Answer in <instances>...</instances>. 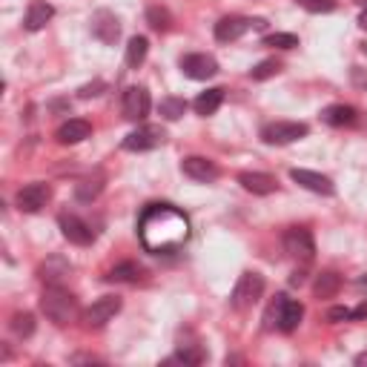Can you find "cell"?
I'll return each instance as SVG.
<instances>
[{
  "mask_svg": "<svg viewBox=\"0 0 367 367\" xmlns=\"http://www.w3.org/2000/svg\"><path fill=\"white\" fill-rule=\"evenodd\" d=\"M147 52H149V41H147V37H141V35H135L132 41L126 44V66L138 69L147 61Z\"/></svg>",
  "mask_w": 367,
  "mask_h": 367,
  "instance_id": "cell-24",
  "label": "cell"
},
{
  "mask_svg": "<svg viewBox=\"0 0 367 367\" xmlns=\"http://www.w3.org/2000/svg\"><path fill=\"white\" fill-rule=\"evenodd\" d=\"M299 3L307 12H333L336 9V0H299Z\"/></svg>",
  "mask_w": 367,
  "mask_h": 367,
  "instance_id": "cell-34",
  "label": "cell"
},
{
  "mask_svg": "<svg viewBox=\"0 0 367 367\" xmlns=\"http://www.w3.org/2000/svg\"><path fill=\"white\" fill-rule=\"evenodd\" d=\"M284 250H287L290 258H296V261H301V264L313 261V256H316V241H313V236H310V229H304V227H290L287 233H284Z\"/></svg>",
  "mask_w": 367,
  "mask_h": 367,
  "instance_id": "cell-4",
  "label": "cell"
},
{
  "mask_svg": "<svg viewBox=\"0 0 367 367\" xmlns=\"http://www.w3.org/2000/svg\"><path fill=\"white\" fill-rule=\"evenodd\" d=\"M310 132L307 124H299V121H276V124H267L261 129V138L264 144H276V147H284V144H293L299 138Z\"/></svg>",
  "mask_w": 367,
  "mask_h": 367,
  "instance_id": "cell-5",
  "label": "cell"
},
{
  "mask_svg": "<svg viewBox=\"0 0 367 367\" xmlns=\"http://www.w3.org/2000/svg\"><path fill=\"white\" fill-rule=\"evenodd\" d=\"M204 359H207V353L198 350V347H181L176 356L167 359V364H201Z\"/></svg>",
  "mask_w": 367,
  "mask_h": 367,
  "instance_id": "cell-29",
  "label": "cell"
},
{
  "mask_svg": "<svg viewBox=\"0 0 367 367\" xmlns=\"http://www.w3.org/2000/svg\"><path fill=\"white\" fill-rule=\"evenodd\" d=\"M147 21H149V26L156 29V32H169V26H172L169 12L161 9V6H152V9L147 12Z\"/></svg>",
  "mask_w": 367,
  "mask_h": 367,
  "instance_id": "cell-30",
  "label": "cell"
},
{
  "mask_svg": "<svg viewBox=\"0 0 367 367\" xmlns=\"http://www.w3.org/2000/svg\"><path fill=\"white\" fill-rule=\"evenodd\" d=\"M301 319H304V304H301V301H293V299H287V301H284V310H281V319H279V330L293 333L296 327L301 324Z\"/></svg>",
  "mask_w": 367,
  "mask_h": 367,
  "instance_id": "cell-22",
  "label": "cell"
},
{
  "mask_svg": "<svg viewBox=\"0 0 367 367\" xmlns=\"http://www.w3.org/2000/svg\"><path fill=\"white\" fill-rule=\"evenodd\" d=\"M89 135H92V124L89 121H84V118H69L66 124L57 126L55 138H57V144H81V141L89 138Z\"/></svg>",
  "mask_w": 367,
  "mask_h": 367,
  "instance_id": "cell-16",
  "label": "cell"
},
{
  "mask_svg": "<svg viewBox=\"0 0 367 367\" xmlns=\"http://www.w3.org/2000/svg\"><path fill=\"white\" fill-rule=\"evenodd\" d=\"M290 178H293L299 187L316 192V196H333L336 192L333 181L327 176H321V172H313V169H290Z\"/></svg>",
  "mask_w": 367,
  "mask_h": 367,
  "instance_id": "cell-14",
  "label": "cell"
},
{
  "mask_svg": "<svg viewBox=\"0 0 367 367\" xmlns=\"http://www.w3.org/2000/svg\"><path fill=\"white\" fill-rule=\"evenodd\" d=\"M364 316H367V304H361V307L353 310V319H364Z\"/></svg>",
  "mask_w": 367,
  "mask_h": 367,
  "instance_id": "cell-38",
  "label": "cell"
},
{
  "mask_svg": "<svg viewBox=\"0 0 367 367\" xmlns=\"http://www.w3.org/2000/svg\"><path fill=\"white\" fill-rule=\"evenodd\" d=\"M167 138L164 126H156V124H147V126H138L135 132H129L124 138V149L126 152H147V149H156L161 147Z\"/></svg>",
  "mask_w": 367,
  "mask_h": 367,
  "instance_id": "cell-7",
  "label": "cell"
},
{
  "mask_svg": "<svg viewBox=\"0 0 367 367\" xmlns=\"http://www.w3.org/2000/svg\"><path fill=\"white\" fill-rule=\"evenodd\" d=\"M101 89H104V81H95V84H86V86H81V98H95V95H101Z\"/></svg>",
  "mask_w": 367,
  "mask_h": 367,
  "instance_id": "cell-35",
  "label": "cell"
},
{
  "mask_svg": "<svg viewBox=\"0 0 367 367\" xmlns=\"http://www.w3.org/2000/svg\"><path fill=\"white\" fill-rule=\"evenodd\" d=\"M149 92L144 86H129L124 92V118L126 121H144L147 115H149Z\"/></svg>",
  "mask_w": 367,
  "mask_h": 367,
  "instance_id": "cell-11",
  "label": "cell"
},
{
  "mask_svg": "<svg viewBox=\"0 0 367 367\" xmlns=\"http://www.w3.org/2000/svg\"><path fill=\"white\" fill-rule=\"evenodd\" d=\"M359 26H361V29H367V9L359 15Z\"/></svg>",
  "mask_w": 367,
  "mask_h": 367,
  "instance_id": "cell-40",
  "label": "cell"
},
{
  "mask_svg": "<svg viewBox=\"0 0 367 367\" xmlns=\"http://www.w3.org/2000/svg\"><path fill=\"white\" fill-rule=\"evenodd\" d=\"M264 21H250V17H221L216 23V41L221 44H233L241 35H247L250 29H261Z\"/></svg>",
  "mask_w": 367,
  "mask_h": 367,
  "instance_id": "cell-9",
  "label": "cell"
},
{
  "mask_svg": "<svg viewBox=\"0 0 367 367\" xmlns=\"http://www.w3.org/2000/svg\"><path fill=\"white\" fill-rule=\"evenodd\" d=\"M52 17H55V6L52 3H46V0H32L29 9H26V17H23V26L29 32H41Z\"/></svg>",
  "mask_w": 367,
  "mask_h": 367,
  "instance_id": "cell-17",
  "label": "cell"
},
{
  "mask_svg": "<svg viewBox=\"0 0 367 367\" xmlns=\"http://www.w3.org/2000/svg\"><path fill=\"white\" fill-rule=\"evenodd\" d=\"M138 279H141V267L135 261H124L118 267H112L106 276V281H138Z\"/></svg>",
  "mask_w": 367,
  "mask_h": 367,
  "instance_id": "cell-25",
  "label": "cell"
},
{
  "mask_svg": "<svg viewBox=\"0 0 367 367\" xmlns=\"http://www.w3.org/2000/svg\"><path fill=\"white\" fill-rule=\"evenodd\" d=\"M9 330L17 336V339H29L35 333V316L32 313H15L12 321H9Z\"/></svg>",
  "mask_w": 367,
  "mask_h": 367,
  "instance_id": "cell-26",
  "label": "cell"
},
{
  "mask_svg": "<svg viewBox=\"0 0 367 367\" xmlns=\"http://www.w3.org/2000/svg\"><path fill=\"white\" fill-rule=\"evenodd\" d=\"M279 72H281V64L270 57V61H261L258 66L250 69V78H253V81H267V78H273V75H279Z\"/></svg>",
  "mask_w": 367,
  "mask_h": 367,
  "instance_id": "cell-31",
  "label": "cell"
},
{
  "mask_svg": "<svg viewBox=\"0 0 367 367\" xmlns=\"http://www.w3.org/2000/svg\"><path fill=\"white\" fill-rule=\"evenodd\" d=\"M238 184L247 192H253V196H270V192H276V187H279L276 178L267 176V172H241Z\"/></svg>",
  "mask_w": 367,
  "mask_h": 367,
  "instance_id": "cell-18",
  "label": "cell"
},
{
  "mask_svg": "<svg viewBox=\"0 0 367 367\" xmlns=\"http://www.w3.org/2000/svg\"><path fill=\"white\" fill-rule=\"evenodd\" d=\"M264 293V276L261 273H241V279L233 287V296H229V304L236 310H247L253 307Z\"/></svg>",
  "mask_w": 367,
  "mask_h": 367,
  "instance_id": "cell-3",
  "label": "cell"
},
{
  "mask_svg": "<svg viewBox=\"0 0 367 367\" xmlns=\"http://www.w3.org/2000/svg\"><path fill=\"white\" fill-rule=\"evenodd\" d=\"M221 104H224V89L212 86V89L201 92L192 106H196V112H198V115H204V118H207V115H212V112H216V109H218Z\"/></svg>",
  "mask_w": 367,
  "mask_h": 367,
  "instance_id": "cell-23",
  "label": "cell"
},
{
  "mask_svg": "<svg viewBox=\"0 0 367 367\" xmlns=\"http://www.w3.org/2000/svg\"><path fill=\"white\" fill-rule=\"evenodd\" d=\"M321 121L330 126H350V124H356V109L347 104H333L321 112Z\"/></svg>",
  "mask_w": 367,
  "mask_h": 367,
  "instance_id": "cell-21",
  "label": "cell"
},
{
  "mask_svg": "<svg viewBox=\"0 0 367 367\" xmlns=\"http://www.w3.org/2000/svg\"><path fill=\"white\" fill-rule=\"evenodd\" d=\"M181 69L192 81H209V78H216V75H218V61L212 55L196 52V55H184L181 57Z\"/></svg>",
  "mask_w": 367,
  "mask_h": 367,
  "instance_id": "cell-8",
  "label": "cell"
},
{
  "mask_svg": "<svg viewBox=\"0 0 367 367\" xmlns=\"http://www.w3.org/2000/svg\"><path fill=\"white\" fill-rule=\"evenodd\" d=\"M118 313H121V299H118V296H101L98 301H92V304L86 307L84 324L89 327V330H92V327L98 330V327H104L106 321H112Z\"/></svg>",
  "mask_w": 367,
  "mask_h": 367,
  "instance_id": "cell-6",
  "label": "cell"
},
{
  "mask_svg": "<svg viewBox=\"0 0 367 367\" xmlns=\"http://www.w3.org/2000/svg\"><path fill=\"white\" fill-rule=\"evenodd\" d=\"M52 198L49 184H26L21 192H17V209L21 212H41L46 207V201Z\"/></svg>",
  "mask_w": 367,
  "mask_h": 367,
  "instance_id": "cell-12",
  "label": "cell"
},
{
  "mask_svg": "<svg viewBox=\"0 0 367 367\" xmlns=\"http://www.w3.org/2000/svg\"><path fill=\"white\" fill-rule=\"evenodd\" d=\"M356 364H359V367H367V353H359V356H356Z\"/></svg>",
  "mask_w": 367,
  "mask_h": 367,
  "instance_id": "cell-39",
  "label": "cell"
},
{
  "mask_svg": "<svg viewBox=\"0 0 367 367\" xmlns=\"http://www.w3.org/2000/svg\"><path fill=\"white\" fill-rule=\"evenodd\" d=\"M284 301H287V296H276V301L267 307V313H264V330H273V327H279V319H281V310H284Z\"/></svg>",
  "mask_w": 367,
  "mask_h": 367,
  "instance_id": "cell-32",
  "label": "cell"
},
{
  "mask_svg": "<svg viewBox=\"0 0 367 367\" xmlns=\"http://www.w3.org/2000/svg\"><path fill=\"white\" fill-rule=\"evenodd\" d=\"M339 290H341V276L333 273V270H324V273H319L316 281H313V296L316 299H333Z\"/></svg>",
  "mask_w": 367,
  "mask_h": 367,
  "instance_id": "cell-20",
  "label": "cell"
},
{
  "mask_svg": "<svg viewBox=\"0 0 367 367\" xmlns=\"http://www.w3.org/2000/svg\"><path fill=\"white\" fill-rule=\"evenodd\" d=\"M69 261L66 258H61V256H49L44 264H41V270H37V276H41V281L44 284H61L66 276H69Z\"/></svg>",
  "mask_w": 367,
  "mask_h": 367,
  "instance_id": "cell-19",
  "label": "cell"
},
{
  "mask_svg": "<svg viewBox=\"0 0 367 367\" xmlns=\"http://www.w3.org/2000/svg\"><path fill=\"white\" fill-rule=\"evenodd\" d=\"M264 46L293 49V46H299V37H296V35H290V32H276V35H267V37H264Z\"/></svg>",
  "mask_w": 367,
  "mask_h": 367,
  "instance_id": "cell-33",
  "label": "cell"
},
{
  "mask_svg": "<svg viewBox=\"0 0 367 367\" xmlns=\"http://www.w3.org/2000/svg\"><path fill=\"white\" fill-rule=\"evenodd\" d=\"M327 319L330 321H347V319H353V310H347V307H333V310L327 313Z\"/></svg>",
  "mask_w": 367,
  "mask_h": 367,
  "instance_id": "cell-36",
  "label": "cell"
},
{
  "mask_svg": "<svg viewBox=\"0 0 367 367\" xmlns=\"http://www.w3.org/2000/svg\"><path fill=\"white\" fill-rule=\"evenodd\" d=\"M57 224H61L64 238L72 241V244L89 247V244L95 241V229H92L84 218H78V216H61V218H57Z\"/></svg>",
  "mask_w": 367,
  "mask_h": 367,
  "instance_id": "cell-13",
  "label": "cell"
},
{
  "mask_svg": "<svg viewBox=\"0 0 367 367\" xmlns=\"http://www.w3.org/2000/svg\"><path fill=\"white\" fill-rule=\"evenodd\" d=\"M181 169H184V176H189L192 181H201V184H209V181H216L218 178V167L201 158V156H189L181 161Z\"/></svg>",
  "mask_w": 367,
  "mask_h": 367,
  "instance_id": "cell-15",
  "label": "cell"
},
{
  "mask_svg": "<svg viewBox=\"0 0 367 367\" xmlns=\"http://www.w3.org/2000/svg\"><path fill=\"white\" fill-rule=\"evenodd\" d=\"M138 236L147 253H176L189 241V218L172 204H149L138 218Z\"/></svg>",
  "mask_w": 367,
  "mask_h": 367,
  "instance_id": "cell-1",
  "label": "cell"
},
{
  "mask_svg": "<svg viewBox=\"0 0 367 367\" xmlns=\"http://www.w3.org/2000/svg\"><path fill=\"white\" fill-rule=\"evenodd\" d=\"M290 284H293V287H301V284H304V270H296V273L290 276Z\"/></svg>",
  "mask_w": 367,
  "mask_h": 367,
  "instance_id": "cell-37",
  "label": "cell"
},
{
  "mask_svg": "<svg viewBox=\"0 0 367 367\" xmlns=\"http://www.w3.org/2000/svg\"><path fill=\"white\" fill-rule=\"evenodd\" d=\"M89 23H92V35L106 46H112L121 37V23H118V17H115V12H109V9H98Z\"/></svg>",
  "mask_w": 367,
  "mask_h": 367,
  "instance_id": "cell-10",
  "label": "cell"
},
{
  "mask_svg": "<svg viewBox=\"0 0 367 367\" xmlns=\"http://www.w3.org/2000/svg\"><path fill=\"white\" fill-rule=\"evenodd\" d=\"M158 109H161V118L178 121V118H184V115H187V101L184 98H164Z\"/></svg>",
  "mask_w": 367,
  "mask_h": 367,
  "instance_id": "cell-28",
  "label": "cell"
},
{
  "mask_svg": "<svg viewBox=\"0 0 367 367\" xmlns=\"http://www.w3.org/2000/svg\"><path fill=\"white\" fill-rule=\"evenodd\" d=\"M101 189H104V181L101 178H89V181H81L78 187H75V198H78L81 204H89L101 196Z\"/></svg>",
  "mask_w": 367,
  "mask_h": 367,
  "instance_id": "cell-27",
  "label": "cell"
},
{
  "mask_svg": "<svg viewBox=\"0 0 367 367\" xmlns=\"http://www.w3.org/2000/svg\"><path fill=\"white\" fill-rule=\"evenodd\" d=\"M41 310L49 321L64 327L78 316V299H75L69 290H64L61 284H46L44 296H41Z\"/></svg>",
  "mask_w": 367,
  "mask_h": 367,
  "instance_id": "cell-2",
  "label": "cell"
}]
</instances>
